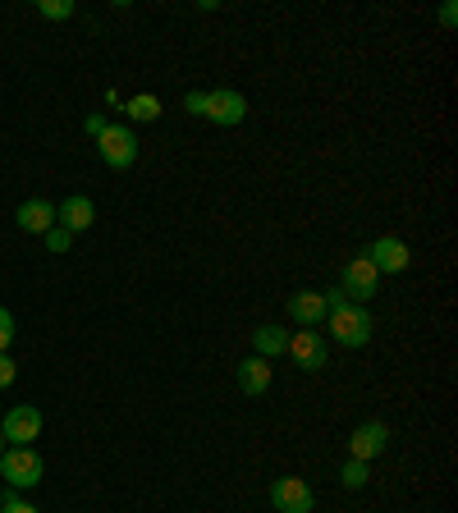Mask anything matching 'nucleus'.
Listing matches in <instances>:
<instances>
[{"label": "nucleus", "mask_w": 458, "mask_h": 513, "mask_svg": "<svg viewBox=\"0 0 458 513\" xmlns=\"http://www.w3.org/2000/svg\"><path fill=\"white\" fill-rule=\"evenodd\" d=\"M326 330L344 349H367L371 344V312L362 303H349L339 289H326Z\"/></svg>", "instance_id": "obj_1"}, {"label": "nucleus", "mask_w": 458, "mask_h": 513, "mask_svg": "<svg viewBox=\"0 0 458 513\" xmlns=\"http://www.w3.org/2000/svg\"><path fill=\"white\" fill-rule=\"evenodd\" d=\"M0 477H5L10 491H33L42 481V454L33 445H10L0 454Z\"/></svg>", "instance_id": "obj_2"}, {"label": "nucleus", "mask_w": 458, "mask_h": 513, "mask_svg": "<svg viewBox=\"0 0 458 513\" xmlns=\"http://www.w3.org/2000/svg\"><path fill=\"white\" fill-rule=\"evenodd\" d=\"M202 120L220 124V129H234V124L248 120V97L239 88H211L202 97Z\"/></svg>", "instance_id": "obj_3"}, {"label": "nucleus", "mask_w": 458, "mask_h": 513, "mask_svg": "<svg viewBox=\"0 0 458 513\" xmlns=\"http://www.w3.org/2000/svg\"><path fill=\"white\" fill-rule=\"evenodd\" d=\"M97 156L110 170H129L138 161V133L129 124H106V133L97 138Z\"/></svg>", "instance_id": "obj_4"}, {"label": "nucleus", "mask_w": 458, "mask_h": 513, "mask_svg": "<svg viewBox=\"0 0 458 513\" xmlns=\"http://www.w3.org/2000/svg\"><path fill=\"white\" fill-rule=\"evenodd\" d=\"M271 509L275 513H312L317 509V491L303 477H275L271 481Z\"/></svg>", "instance_id": "obj_5"}, {"label": "nucleus", "mask_w": 458, "mask_h": 513, "mask_svg": "<svg viewBox=\"0 0 458 513\" xmlns=\"http://www.w3.org/2000/svg\"><path fill=\"white\" fill-rule=\"evenodd\" d=\"M284 353L294 358L298 372H321V367H326V358H330V344H326V335H321V330H294Z\"/></svg>", "instance_id": "obj_6"}, {"label": "nucleus", "mask_w": 458, "mask_h": 513, "mask_svg": "<svg viewBox=\"0 0 458 513\" xmlns=\"http://www.w3.org/2000/svg\"><path fill=\"white\" fill-rule=\"evenodd\" d=\"M376 284H381V275H376V266L367 262V257H353L349 266H344V271H339V294L349 298V303H362L367 307V298L376 294Z\"/></svg>", "instance_id": "obj_7"}, {"label": "nucleus", "mask_w": 458, "mask_h": 513, "mask_svg": "<svg viewBox=\"0 0 458 513\" xmlns=\"http://www.w3.org/2000/svg\"><path fill=\"white\" fill-rule=\"evenodd\" d=\"M0 436H5V445H33V440L42 436V408L14 404L10 413H5V422H0Z\"/></svg>", "instance_id": "obj_8"}, {"label": "nucleus", "mask_w": 458, "mask_h": 513, "mask_svg": "<svg viewBox=\"0 0 458 513\" xmlns=\"http://www.w3.org/2000/svg\"><path fill=\"white\" fill-rule=\"evenodd\" d=\"M371 266H376V275H404L408 262H413V252H408L404 239H394V234H385V239H376L367 252H362Z\"/></svg>", "instance_id": "obj_9"}, {"label": "nucleus", "mask_w": 458, "mask_h": 513, "mask_svg": "<svg viewBox=\"0 0 458 513\" xmlns=\"http://www.w3.org/2000/svg\"><path fill=\"white\" fill-rule=\"evenodd\" d=\"M289 321H294L298 330L326 326V298H321V289H298V294L289 298Z\"/></svg>", "instance_id": "obj_10"}, {"label": "nucleus", "mask_w": 458, "mask_h": 513, "mask_svg": "<svg viewBox=\"0 0 458 513\" xmlns=\"http://www.w3.org/2000/svg\"><path fill=\"white\" fill-rule=\"evenodd\" d=\"M385 445H390V426L385 422H362V426H353V436H349V459L371 463Z\"/></svg>", "instance_id": "obj_11"}, {"label": "nucleus", "mask_w": 458, "mask_h": 513, "mask_svg": "<svg viewBox=\"0 0 458 513\" xmlns=\"http://www.w3.org/2000/svg\"><path fill=\"white\" fill-rule=\"evenodd\" d=\"M92 220H97V207H92V197H83V193L65 197V202L55 207V225H60V230H69V234L92 230Z\"/></svg>", "instance_id": "obj_12"}, {"label": "nucleus", "mask_w": 458, "mask_h": 513, "mask_svg": "<svg viewBox=\"0 0 458 513\" xmlns=\"http://www.w3.org/2000/svg\"><path fill=\"white\" fill-rule=\"evenodd\" d=\"M14 220H19L23 234H46L55 225V207L46 202V197H28V202L14 211Z\"/></svg>", "instance_id": "obj_13"}, {"label": "nucleus", "mask_w": 458, "mask_h": 513, "mask_svg": "<svg viewBox=\"0 0 458 513\" xmlns=\"http://www.w3.org/2000/svg\"><path fill=\"white\" fill-rule=\"evenodd\" d=\"M234 376H239V390L243 394H266V390H271V362L257 358V353H252V358H243Z\"/></svg>", "instance_id": "obj_14"}, {"label": "nucleus", "mask_w": 458, "mask_h": 513, "mask_svg": "<svg viewBox=\"0 0 458 513\" xmlns=\"http://www.w3.org/2000/svg\"><path fill=\"white\" fill-rule=\"evenodd\" d=\"M289 349V335H284V326H275V321H266V326H257L252 330V353L257 358H280V353Z\"/></svg>", "instance_id": "obj_15"}, {"label": "nucleus", "mask_w": 458, "mask_h": 513, "mask_svg": "<svg viewBox=\"0 0 458 513\" xmlns=\"http://www.w3.org/2000/svg\"><path fill=\"white\" fill-rule=\"evenodd\" d=\"M124 115H129V120H138V124H152V120H161V101H156L152 92H142V97L124 101Z\"/></svg>", "instance_id": "obj_16"}, {"label": "nucleus", "mask_w": 458, "mask_h": 513, "mask_svg": "<svg viewBox=\"0 0 458 513\" xmlns=\"http://www.w3.org/2000/svg\"><path fill=\"white\" fill-rule=\"evenodd\" d=\"M367 463H358V459H349L344 463V472H339V481H344V486H349V491H362V486H367Z\"/></svg>", "instance_id": "obj_17"}, {"label": "nucleus", "mask_w": 458, "mask_h": 513, "mask_svg": "<svg viewBox=\"0 0 458 513\" xmlns=\"http://www.w3.org/2000/svg\"><path fill=\"white\" fill-rule=\"evenodd\" d=\"M37 14H46V19H69V14H74V0H37Z\"/></svg>", "instance_id": "obj_18"}, {"label": "nucleus", "mask_w": 458, "mask_h": 513, "mask_svg": "<svg viewBox=\"0 0 458 513\" xmlns=\"http://www.w3.org/2000/svg\"><path fill=\"white\" fill-rule=\"evenodd\" d=\"M42 239H46V248H51V252H69V243H74V234H69V230H60V225H51V230L42 234Z\"/></svg>", "instance_id": "obj_19"}, {"label": "nucleus", "mask_w": 458, "mask_h": 513, "mask_svg": "<svg viewBox=\"0 0 458 513\" xmlns=\"http://www.w3.org/2000/svg\"><path fill=\"white\" fill-rule=\"evenodd\" d=\"M14 344V317H10V307H0V353H10Z\"/></svg>", "instance_id": "obj_20"}, {"label": "nucleus", "mask_w": 458, "mask_h": 513, "mask_svg": "<svg viewBox=\"0 0 458 513\" xmlns=\"http://www.w3.org/2000/svg\"><path fill=\"white\" fill-rule=\"evenodd\" d=\"M14 376H19V367H14V358H10V353H0V390H10V385H14Z\"/></svg>", "instance_id": "obj_21"}, {"label": "nucleus", "mask_w": 458, "mask_h": 513, "mask_svg": "<svg viewBox=\"0 0 458 513\" xmlns=\"http://www.w3.org/2000/svg\"><path fill=\"white\" fill-rule=\"evenodd\" d=\"M0 513H37V509H33V504H28V500H19V495L10 491V495H5V500H0Z\"/></svg>", "instance_id": "obj_22"}, {"label": "nucleus", "mask_w": 458, "mask_h": 513, "mask_svg": "<svg viewBox=\"0 0 458 513\" xmlns=\"http://www.w3.org/2000/svg\"><path fill=\"white\" fill-rule=\"evenodd\" d=\"M202 97H207V92H188V97H184V110H188V115H202Z\"/></svg>", "instance_id": "obj_23"}, {"label": "nucleus", "mask_w": 458, "mask_h": 513, "mask_svg": "<svg viewBox=\"0 0 458 513\" xmlns=\"http://www.w3.org/2000/svg\"><path fill=\"white\" fill-rule=\"evenodd\" d=\"M458 23V5H440V28H454Z\"/></svg>", "instance_id": "obj_24"}, {"label": "nucleus", "mask_w": 458, "mask_h": 513, "mask_svg": "<svg viewBox=\"0 0 458 513\" xmlns=\"http://www.w3.org/2000/svg\"><path fill=\"white\" fill-rule=\"evenodd\" d=\"M83 129H88L92 138H101V133H106V115H88V124H83Z\"/></svg>", "instance_id": "obj_25"}, {"label": "nucleus", "mask_w": 458, "mask_h": 513, "mask_svg": "<svg viewBox=\"0 0 458 513\" xmlns=\"http://www.w3.org/2000/svg\"><path fill=\"white\" fill-rule=\"evenodd\" d=\"M5 449H10V445H5V436H0V454H5Z\"/></svg>", "instance_id": "obj_26"}]
</instances>
